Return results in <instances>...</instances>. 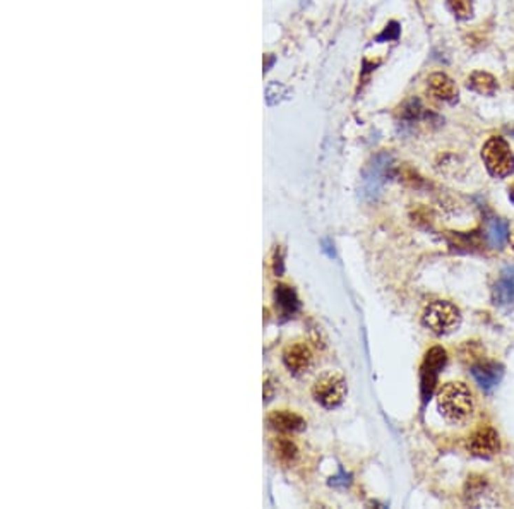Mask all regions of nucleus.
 <instances>
[{
	"label": "nucleus",
	"instance_id": "f257e3e1",
	"mask_svg": "<svg viewBox=\"0 0 514 509\" xmlns=\"http://www.w3.org/2000/svg\"><path fill=\"white\" fill-rule=\"evenodd\" d=\"M438 408L449 422H464L475 412L473 393L464 382H446L438 393Z\"/></svg>",
	"mask_w": 514,
	"mask_h": 509
},
{
	"label": "nucleus",
	"instance_id": "f03ea898",
	"mask_svg": "<svg viewBox=\"0 0 514 509\" xmlns=\"http://www.w3.org/2000/svg\"><path fill=\"white\" fill-rule=\"evenodd\" d=\"M482 160L492 177L506 178L514 174V153L509 143L501 136L487 139L482 146Z\"/></svg>",
	"mask_w": 514,
	"mask_h": 509
},
{
	"label": "nucleus",
	"instance_id": "7ed1b4c3",
	"mask_svg": "<svg viewBox=\"0 0 514 509\" xmlns=\"http://www.w3.org/2000/svg\"><path fill=\"white\" fill-rule=\"evenodd\" d=\"M422 322L434 335H449L461 324V312L453 302L434 300L425 307L422 314Z\"/></svg>",
	"mask_w": 514,
	"mask_h": 509
},
{
	"label": "nucleus",
	"instance_id": "20e7f679",
	"mask_svg": "<svg viewBox=\"0 0 514 509\" xmlns=\"http://www.w3.org/2000/svg\"><path fill=\"white\" fill-rule=\"evenodd\" d=\"M347 381L338 372L322 374L312 386V396L324 408H336L347 396Z\"/></svg>",
	"mask_w": 514,
	"mask_h": 509
},
{
	"label": "nucleus",
	"instance_id": "39448f33",
	"mask_svg": "<svg viewBox=\"0 0 514 509\" xmlns=\"http://www.w3.org/2000/svg\"><path fill=\"white\" fill-rule=\"evenodd\" d=\"M448 362V353L442 346H432L427 353H425L424 364H422V396L424 399L431 398L432 391L438 382L439 372L444 368Z\"/></svg>",
	"mask_w": 514,
	"mask_h": 509
},
{
	"label": "nucleus",
	"instance_id": "423d86ee",
	"mask_svg": "<svg viewBox=\"0 0 514 509\" xmlns=\"http://www.w3.org/2000/svg\"><path fill=\"white\" fill-rule=\"evenodd\" d=\"M466 449L477 458L489 459L501 451V437L494 427H480L468 437Z\"/></svg>",
	"mask_w": 514,
	"mask_h": 509
},
{
	"label": "nucleus",
	"instance_id": "0eeeda50",
	"mask_svg": "<svg viewBox=\"0 0 514 509\" xmlns=\"http://www.w3.org/2000/svg\"><path fill=\"white\" fill-rule=\"evenodd\" d=\"M464 499H466V504L475 508H492L497 504V496L492 490L489 480L482 475H471L468 479L466 487H464Z\"/></svg>",
	"mask_w": 514,
	"mask_h": 509
},
{
	"label": "nucleus",
	"instance_id": "6e6552de",
	"mask_svg": "<svg viewBox=\"0 0 514 509\" xmlns=\"http://www.w3.org/2000/svg\"><path fill=\"white\" fill-rule=\"evenodd\" d=\"M471 375L485 393H491L501 382L502 375H504V367L497 362H492V360H482L471 367Z\"/></svg>",
	"mask_w": 514,
	"mask_h": 509
},
{
	"label": "nucleus",
	"instance_id": "1a4fd4ad",
	"mask_svg": "<svg viewBox=\"0 0 514 509\" xmlns=\"http://www.w3.org/2000/svg\"><path fill=\"white\" fill-rule=\"evenodd\" d=\"M427 90L438 100L446 101V103H454L460 96L456 83L444 72H432L427 77Z\"/></svg>",
	"mask_w": 514,
	"mask_h": 509
},
{
	"label": "nucleus",
	"instance_id": "9d476101",
	"mask_svg": "<svg viewBox=\"0 0 514 509\" xmlns=\"http://www.w3.org/2000/svg\"><path fill=\"white\" fill-rule=\"evenodd\" d=\"M492 300L501 307H511L514 305V266H504L492 289Z\"/></svg>",
	"mask_w": 514,
	"mask_h": 509
},
{
	"label": "nucleus",
	"instance_id": "9b49d317",
	"mask_svg": "<svg viewBox=\"0 0 514 509\" xmlns=\"http://www.w3.org/2000/svg\"><path fill=\"white\" fill-rule=\"evenodd\" d=\"M312 350L307 343L297 342L291 343L285 349L283 362L291 372H304L311 367L312 364Z\"/></svg>",
	"mask_w": 514,
	"mask_h": 509
},
{
	"label": "nucleus",
	"instance_id": "f8f14e48",
	"mask_svg": "<svg viewBox=\"0 0 514 509\" xmlns=\"http://www.w3.org/2000/svg\"><path fill=\"white\" fill-rule=\"evenodd\" d=\"M266 420L278 433H298L305 427V420L291 410H273Z\"/></svg>",
	"mask_w": 514,
	"mask_h": 509
},
{
	"label": "nucleus",
	"instance_id": "ddd939ff",
	"mask_svg": "<svg viewBox=\"0 0 514 509\" xmlns=\"http://www.w3.org/2000/svg\"><path fill=\"white\" fill-rule=\"evenodd\" d=\"M466 87L473 93L482 94V96H494L495 91L499 90V83L491 72L473 71L468 76Z\"/></svg>",
	"mask_w": 514,
	"mask_h": 509
},
{
	"label": "nucleus",
	"instance_id": "4468645a",
	"mask_svg": "<svg viewBox=\"0 0 514 509\" xmlns=\"http://www.w3.org/2000/svg\"><path fill=\"white\" fill-rule=\"evenodd\" d=\"M485 237L492 249H502L509 240V223L502 218L491 220L485 230Z\"/></svg>",
	"mask_w": 514,
	"mask_h": 509
},
{
	"label": "nucleus",
	"instance_id": "2eb2a0df",
	"mask_svg": "<svg viewBox=\"0 0 514 509\" xmlns=\"http://www.w3.org/2000/svg\"><path fill=\"white\" fill-rule=\"evenodd\" d=\"M271 449H273L274 458L283 465H291L298 456V448L291 439L285 436H278L271 441Z\"/></svg>",
	"mask_w": 514,
	"mask_h": 509
},
{
	"label": "nucleus",
	"instance_id": "dca6fc26",
	"mask_svg": "<svg viewBox=\"0 0 514 509\" xmlns=\"http://www.w3.org/2000/svg\"><path fill=\"white\" fill-rule=\"evenodd\" d=\"M431 112L424 107L420 98L411 96L404 101L400 107V118L407 122H418V121H427L431 117Z\"/></svg>",
	"mask_w": 514,
	"mask_h": 509
},
{
	"label": "nucleus",
	"instance_id": "f3484780",
	"mask_svg": "<svg viewBox=\"0 0 514 509\" xmlns=\"http://www.w3.org/2000/svg\"><path fill=\"white\" fill-rule=\"evenodd\" d=\"M274 300L276 305L285 312V314H294L300 307V302H298L297 293L291 287L288 285H278L274 290Z\"/></svg>",
	"mask_w": 514,
	"mask_h": 509
},
{
	"label": "nucleus",
	"instance_id": "a211bd4d",
	"mask_svg": "<svg viewBox=\"0 0 514 509\" xmlns=\"http://www.w3.org/2000/svg\"><path fill=\"white\" fill-rule=\"evenodd\" d=\"M448 9L460 21H468L473 16V0H446Z\"/></svg>",
	"mask_w": 514,
	"mask_h": 509
},
{
	"label": "nucleus",
	"instance_id": "6ab92c4d",
	"mask_svg": "<svg viewBox=\"0 0 514 509\" xmlns=\"http://www.w3.org/2000/svg\"><path fill=\"white\" fill-rule=\"evenodd\" d=\"M398 174H400V180H403L404 184L410 185V187L418 189L425 184L424 177H420V175H418V172L413 170V168H410V167H401L400 170H398Z\"/></svg>",
	"mask_w": 514,
	"mask_h": 509
},
{
	"label": "nucleus",
	"instance_id": "aec40b11",
	"mask_svg": "<svg viewBox=\"0 0 514 509\" xmlns=\"http://www.w3.org/2000/svg\"><path fill=\"white\" fill-rule=\"evenodd\" d=\"M400 31H401L400 24H398L396 21H391V23L384 28V31H382V33L378 37V41L398 40V38H400Z\"/></svg>",
	"mask_w": 514,
	"mask_h": 509
},
{
	"label": "nucleus",
	"instance_id": "412c9836",
	"mask_svg": "<svg viewBox=\"0 0 514 509\" xmlns=\"http://www.w3.org/2000/svg\"><path fill=\"white\" fill-rule=\"evenodd\" d=\"M509 201H511L514 205V184L511 185V187H509Z\"/></svg>",
	"mask_w": 514,
	"mask_h": 509
},
{
	"label": "nucleus",
	"instance_id": "4be33fe9",
	"mask_svg": "<svg viewBox=\"0 0 514 509\" xmlns=\"http://www.w3.org/2000/svg\"><path fill=\"white\" fill-rule=\"evenodd\" d=\"M511 247H513V251H514V235L511 237Z\"/></svg>",
	"mask_w": 514,
	"mask_h": 509
}]
</instances>
